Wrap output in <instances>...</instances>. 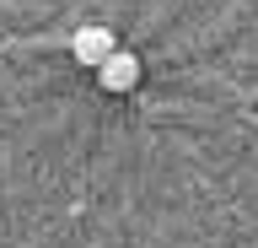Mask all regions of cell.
Masks as SVG:
<instances>
[{
	"mask_svg": "<svg viewBox=\"0 0 258 248\" xmlns=\"http://www.w3.org/2000/svg\"><path fill=\"white\" fill-rule=\"evenodd\" d=\"M113 49H118V43H113V33H108V27H76V38H70V54H76L86 70H97Z\"/></svg>",
	"mask_w": 258,
	"mask_h": 248,
	"instance_id": "obj_1",
	"label": "cell"
},
{
	"mask_svg": "<svg viewBox=\"0 0 258 248\" xmlns=\"http://www.w3.org/2000/svg\"><path fill=\"white\" fill-rule=\"evenodd\" d=\"M97 81L108 86V92H129V86L140 81V60H135L129 49H113L108 60L97 65Z\"/></svg>",
	"mask_w": 258,
	"mask_h": 248,
	"instance_id": "obj_2",
	"label": "cell"
}]
</instances>
